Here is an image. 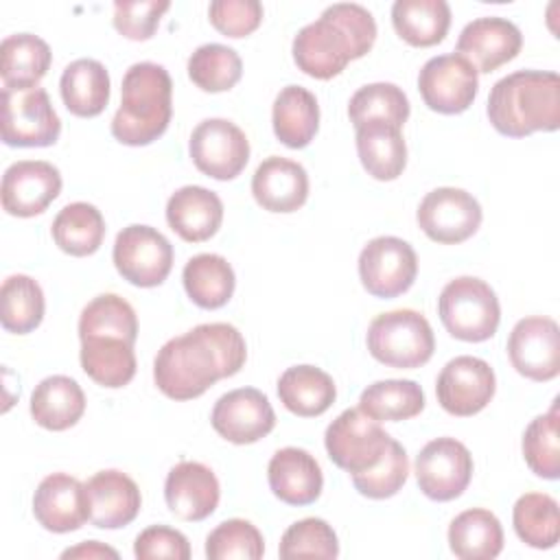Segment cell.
Here are the masks:
<instances>
[{
	"label": "cell",
	"instance_id": "cell-18",
	"mask_svg": "<svg viewBox=\"0 0 560 560\" xmlns=\"http://www.w3.org/2000/svg\"><path fill=\"white\" fill-rule=\"evenodd\" d=\"M61 192V173L44 160L13 162L2 175V208L11 217L42 214Z\"/></svg>",
	"mask_w": 560,
	"mask_h": 560
},
{
	"label": "cell",
	"instance_id": "cell-43",
	"mask_svg": "<svg viewBox=\"0 0 560 560\" xmlns=\"http://www.w3.org/2000/svg\"><path fill=\"white\" fill-rule=\"evenodd\" d=\"M243 61L223 44H203L188 59V77L203 92H225L238 83Z\"/></svg>",
	"mask_w": 560,
	"mask_h": 560
},
{
	"label": "cell",
	"instance_id": "cell-38",
	"mask_svg": "<svg viewBox=\"0 0 560 560\" xmlns=\"http://www.w3.org/2000/svg\"><path fill=\"white\" fill-rule=\"evenodd\" d=\"M44 291L31 276L15 273L0 289V322L2 328L15 335L35 330L44 319Z\"/></svg>",
	"mask_w": 560,
	"mask_h": 560
},
{
	"label": "cell",
	"instance_id": "cell-1",
	"mask_svg": "<svg viewBox=\"0 0 560 560\" xmlns=\"http://www.w3.org/2000/svg\"><path fill=\"white\" fill-rule=\"evenodd\" d=\"M247 359V346L236 326L199 324L168 339L155 354L153 381L173 400L201 396L217 381L234 376Z\"/></svg>",
	"mask_w": 560,
	"mask_h": 560
},
{
	"label": "cell",
	"instance_id": "cell-5",
	"mask_svg": "<svg viewBox=\"0 0 560 560\" xmlns=\"http://www.w3.org/2000/svg\"><path fill=\"white\" fill-rule=\"evenodd\" d=\"M365 341L378 363L400 370L424 365L435 350L431 324L413 308H396L376 315L368 326Z\"/></svg>",
	"mask_w": 560,
	"mask_h": 560
},
{
	"label": "cell",
	"instance_id": "cell-6",
	"mask_svg": "<svg viewBox=\"0 0 560 560\" xmlns=\"http://www.w3.org/2000/svg\"><path fill=\"white\" fill-rule=\"evenodd\" d=\"M438 313L448 335L470 343L490 339L501 319L497 293L475 276H459L446 282L438 298Z\"/></svg>",
	"mask_w": 560,
	"mask_h": 560
},
{
	"label": "cell",
	"instance_id": "cell-25",
	"mask_svg": "<svg viewBox=\"0 0 560 560\" xmlns=\"http://www.w3.org/2000/svg\"><path fill=\"white\" fill-rule=\"evenodd\" d=\"M166 221L179 238L201 243L219 232L223 203L217 192L203 186H182L166 201Z\"/></svg>",
	"mask_w": 560,
	"mask_h": 560
},
{
	"label": "cell",
	"instance_id": "cell-16",
	"mask_svg": "<svg viewBox=\"0 0 560 560\" xmlns=\"http://www.w3.org/2000/svg\"><path fill=\"white\" fill-rule=\"evenodd\" d=\"M497 378L490 368L479 357L462 354L451 359L435 383L438 402L451 416L468 418L479 413L494 396Z\"/></svg>",
	"mask_w": 560,
	"mask_h": 560
},
{
	"label": "cell",
	"instance_id": "cell-14",
	"mask_svg": "<svg viewBox=\"0 0 560 560\" xmlns=\"http://www.w3.org/2000/svg\"><path fill=\"white\" fill-rule=\"evenodd\" d=\"M472 455L455 438H435L416 457L420 490L433 501H453L470 483Z\"/></svg>",
	"mask_w": 560,
	"mask_h": 560
},
{
	"label": "cell",
	"instance_id": "cell-46",
	"mask_svg": "<svg viewBox=\"0 0 560 560\" xmlns=\"http://www.w3.org/2000/svg\"><path fill=\"white\" fill-rule=\"evenodd\" d=\"M409 477V457L400 442L392 438L389 448L385 451L383 459L363 472L352 475V486L359 494L368 499H389L394 497Z\"/></svg>",
	"mask_w": 560,
	"mask_h": 560
},
{
	"label": "cell",
	"instance_id": "cell-49",
	"mask_svg": "<svg viewBox=\"0 0 560 560\" xmlns=\"http://www.w3.org/2000/svg\"><path fill=\"white\" fill-rule=\"evenodd\" d=\"M133 556L138 560H158V558L188 560L190 545L182 532L166 525H151L138 534L133 542Z\"/></svg>",
	"mask_w": 560,
	"mask_h": 560
},
{
	"label": "cell",
	"instance_id": "cell-20",
	"mask_svg": "<svg viewBox=\"0 0 560 560\" xmlns=\"http://www.w3.org/2000/svg\"><path fill=\"white\" fill-rule=\"evenodd\" d=\"M33 514L48 532L66 534L79 529L90 521L85 483L66 472L44 477L33 494Z\"/></svg>",
	"mask_w": 560,
	"mask_h": 560
},
{
	"label": "cell",
	"instance_id": "cell-28",
	"mask_svg": "<svg viewBox=\"0 0 560 560\" xmlns=\"http://www.w3.org/2000/svg\"><path fill=\"white\" fill-rule=\"evenodd\" d=\"M81 368L103 387H125L136 376L133 343L114 335H94L81 339Z\"/></svg>",
	"mask_w": 560,
	"mask_h": 560
},
{
	"label": "cell",
	"instance_id": "cell-2",
	"mask_svg": "<svg viewBox=\"0 0 560 560\" xmlns=\"http://www.w3.org/2000/svg\"><path fill=\"white\" fill-rule=\"evenodd\" d=\"M376 39L374 15L354 2H337L293 37V61L313 79L337 77L352 59L368 55Z\"/></svg>",
	"mask_w": 560,
	"mask_h": 560
},
{
	"label": "cell",
	"instance_id": "cell-17",
	"mask_svg": "<svg viewBox=\"0 0 560 560\" xmlns=\"http://www.w3.org/2000/svg\"><path fill=\"white\" fill-rule=\"evenodd\" d=\"M210 422L223 440L232 444H254L271 433L276 413L260 389L238 387L214 402Z\"/></svg>",
	"mask_w": 560,
	"mask_h": 560
},
{
	"label": "cell",
	"instance_id": "cell-35",
	"mask_svg": "<svg viewBox=\"0 0 560 560\" xmlns=\"http://www.w3.org/2000/svg\"><path fill=\"white\" fill-rule=\"evenodd\" d=\"M182 282L188 298L201 308H221L230 302L236 278L232 265L219 254H197L182 271Z\"/></svg>",
	"mask_w": 560,
	"mask_h": 560
},
{
	"label": "cell",
	"instance_id": "cell-23",
	"mask_svg": "<svg viewBox=\"0 0 560 560\" xmlns=\"http://www.w3.org/2000/svg\"><path fill=\"white\" fill-rule=\"evenodd\" d=\"M271 492L287 505L315 503L324 488V475L317 459L298 446H284L273 453L267 466Z\"/></svg>",
	"mask_w": 560,
	"mask_h": 560
},
{
	"label": "cell",
	"instance_id": "cell-41",
	"mask_svg": "<svg viewBox=\"0 0 560 560\" xmlns=\"http://www.w3.org/2000/svg\"><path fill=\"white\" fill-rule=\"evenodd\" d=\"M94 335H114L136 343L138 317L133 306L116 293L96 295L79 315V339Z\"/></svg>",
	"mask_w": 560,
	"mask_h": 560
},
{
	"label": "cell",
	"instance_id": "cell-9",
	"mask_svg": "<svg viewBox=\"0 0 560 560\" xmlns=\"http://www.w3.org/2000/svg\"><path fill=\"white\" fill-rule=\"evenodd\" d=\"M114 267L136 287H158L173 267V245L151 225L133 223L122 228L114 241Z\"/></svg>",
	"mask_w": 560,
	"mask_h": 560
},
{
	"label": "cell",
	"instance_id": "cell-26",
	"mask_svg": "<svg viewBox=\"0 0 560 560\" xmlns=\"http://www.w3.org/2000/svg\"><path fill=\"white\" fill-rule=\"evenodd\" d=\"M357 129V153L361 166L378 182H392L407 166V144L400 127L385 120H368Z\"/></svg>",
	"mask_w": 560,
	"mask_h": 560
},
{
	"label": "cell",
	"instance_id": "cell-24",
	"mask_svg": "<svg viewBox=\"0 0 560 560\" xmlns=\"http://www.w3.org/2000/svg\"><path fill=\"white\" fill-rule=\"evenodd\" d=\"M252 195L262 210L295 212L308 197V175L302 164L269 155L252 177Z\"/></svg>",
	"mask_w": 560,
	"mask_h": 560
},
{
	"label": "cell",
	"instance_id": "cell-15",
	"mask_svg": "<svg viewBox=\"0 0 560 560\" xmlns=\"http://www.w3.org/2000/svg\"><path fill=\"white\" fill-rule=\"evenodd\" d=\"M512 368L529 381H551L560 372V328L551 317L518 319L508 337Z\"/></svg>",
	"mask_w": 560,
	"mask_h": 560
},
{
	"label": "cell",
	"instance_id": "cell-34",
	"mask_svg": "<svg viewBox=\"0 0 560 560\" xmlns=\"http://www.w3.org/2000/svg\"><path fill=\"white\" fill-rule=\"evenodd\" d=\"M392 24L409 46H435L451 26V7L446 0H396L392 4Z\"/></svg>",
	"mask_w": 560,
	"mask_h": 560
},
{
	"label": "cell",
	"instance_id": "cell-48",
	"mask_svg": "<svg viewBox=\"0 0 560 560\" xmlns=\"http://www.w3.org/2000/svg\"><path fill=\"white\" fill-rule=\"evenodd\" d=\"M210 24L225 37H245L262 22L258 0H214L208 7Z\"/></svg>",
	"mask_w": 560,
	"mask_h": 560
},
{
	"label": "cell",
	"instance_id": "cell-27",
	"mask_svg": "<svg viewBox=\"0 0 560 560\" xmlns=\"http://www.w3.org/2000/svg\"><path fill=\"white\" fill-rule=\"evenodd\" d=\"M85 411V394L81 385L63 374L39 381L31 394V416L48 431H66L74 427Z\"/></svg>",
	"mask_w": 560,
	"mask_h": 560
},
{
	"label": "cell",
	"instance_id": "cell-19",
	"mask_svg": "<svg viewBox=\"0 0 560 560\" xmlns=\"http://www.w3.org/2000/svg\"><path fill=\"white\" fill-rule=\"evenodd\" d=\"M523 46L518 26L505 18L486 15L468 22L459 37L455 52L468 59L477 72H492L512 61Z\"/></svg>",
	"mask_w": 560,
	"mask_h": 560
},
{
	"label": "cell",
	"instance_id": "cell-45",
	"mask_svg": "<svg viewBox=\"0 0 560 560\" xmlns=\"http://www.w3.org/2000/svg\"><path fill=\"white\" fill-rule=\"evenodd\" d=\"M280 558H337L339 540L324 518H302L293 523L280 540Z\"/></svg>",
	"mask_w": 560,
	"mask_h": 560
},
{
	"label": "cell",
	"instance_id": "cell-22",
	"mask_svg": "<svg viewBox=\"0 0 560 560\" xmlns=\"http://www.w3.org/2000/svg\"><path fill=\"white\" fill-rule=\"evenodd\" d=\"M88 510L94 527L118 529L129 525L142 505L136 481L120 470H98L85 481Z\"/></svg>",
	"mask_w": 560,
	"mask_h": 560
},
{
	"label": "cell",
	"instance_id": "cell-39",
	"mask_svg": "<svg viewBox=\"0 0 560 560\" xmlns=\"http://www.w3.org/2000/svg\"><path fill=\"white\" fill-rule=\"evenodd\" d=\"M516 536L534 549H551L560 536L558 501L545 492L521 494L512 510Z\"/></svg>",
	"mask_w": 560,
	"mask_h": 560
},
{
	"label": "cell",
	"instance_id": "cell-32",
	"mask_svg": "<svg viewBox=\"0 0 560 560\" xmlns=\"http://www.w3.org/2000/svg\"><path fill=\"white\" fill-rule=\"evenodd\" d=\"M63 105L81 118L98 116L109 103V74L96 59H74L59 79Z\"/></svg>",
	"mask_w": 560,
	"mask_h": 560
},
{
	"label": "cell",
	"instance_id": "cell-37",
	"mask_svg": "<svg viewBox=\"0 0 560 560\" xmlns=\"http://www.w3.org/2000/svg\"><path fill=\"white\" fill-rule=\"evenodd\" d=\"M359 409L374 420H409L424 409V392L409 378H385L361 392Z\"/></svg>",
	"mask_w": 560,
	"mask_h": 560
},
{
	"label": "cell",
	"instance_id": "cell-40",
	"mask_svg": "<svg viewBox=\"0 0 560 560\" xmlns=\"http://www.w3.org/2000/svg\"><path fill=\"white\" fill-rule=\"evenodd\" d=\"M409 109L411 107L407 94L396 83L387 81L368 83L359 88L348 103V116L354 127L368 120H385L396 127H402L409 118Z\"/></svg>",
	"mask_w": 560,
	"mask_h": 560
},
{
	"label": "cell",
	"instance_id": "cell-8",
	"mask_svg": "<svg viewBox=\"0 0 560 560\" xmlns=\"http://www.w3.org/2000/svg\"><path fill=\"white\" fill-rule=\"evenodd\" d=\"M2 142L9 147H50L61 133V120L44 88H2Z\"/></svg>",
	"mask_w": 560,
	"mask_h": 560
},
{
	"label": "cell",
	"instance_id": "cell-10",
	"mask_svg": "<svg viewBox=\"0 0 560 560\" xmlns=\"http://www.w3.org/2000/svg\"><path fill=\"white\" fill-rule=\"evenodd\" d=\"M418 276L413 247L398 236H376L359 254V278L374 298H396L409 291Z\"/></svg>",
	"mask_w": 560,
	"mask_h": 560
},
{
	"label": "cell",
	"instance_id": "cell-50",
	"mask_svg": "<svg viewBox=\"0 0 560 560\" xmlns=\"http://www.w3.org/2000/svg\"><path fill=\"white\" fill-rule=\"evenodd\" d=\"M61 558H118V551L98 540H85L77 547L66 549Z\"/></svg>",
	"mask_w": 560,
	"mask_h": 560
},
{
	"label": "cell",
	"instance_id": "cell-47",
	"mask_svg": "<svg viewBox=\"0 0 560 560\" xmlns=\"http://www.w3.org/2000/svg\"><path fill=\"white\" fill-rule=\"evenodd\" d=\"M168 7V0H118L114 2V26L127 39L144 42L153 37Z\"/></svg>",
	"mask_w": 560,
	"mask_h": 560
},
{
	"label": "cell",
	"instance_id": "cell-11",
	"mask_svg": "<svg viewBox=\"0 0 560 560\" xmlns=\"http://www.w3.org/2000/svg\"><path fill=\"white\" fill-rule=\"evenodd\" d=\"M188 153L203 175L228 182L247 166L249 140L232 120L206 118L192 129Z\"/></svg>",
	"mask_w": 560,
	"mask_h": 560
},
{
	"label": "cell",
	"instance_id": "cell-31",
	"mask_svg": "<svg viewBox=\"0 0 560 560\" xmlns=\"http://www.w3.org/2000/svg\"><path fill=\"white\" fill-rule=\"evenodd\" d=\"M52 61L50 46L31 33L7 35L0 46V77L4 88H37Z\"/></svg>",
	"mask_w": 560,
	"mask_h": 560
},
{
	"label": "cell",
	"instance_id": "cell-42",
	"mask_svg": "<svg viewBox=\"0 0 560 560\" xmlns=\"http://www.w3.org/2000/svg\"><path fill=\"white\" fill-rule=\"evenodd\" d=\"M560 416L558 400L542 416H536L523 433V457L529 470L542 479L560 477Z\"/></svg>",
	"mask_w": 560,
	"mask_h": 560
},
{
	"label": "cell",
	"instance_id": "cell-36",
	"mask_svg": "<svg viewBox=\"0 0 560 560\" xmlns=\"http://www.w3.org/2000/svg\"><path fill=\"white\" fill-rule=\"evenodd\" d=\"M50 232L61 252L81 258L101 247L105 238V219L96 206L74 201L57 212Z\"/></svg>",
	"mask_w": 560,
	"mask_h": 560
},
{
	"label": "cell",
	"instance_id": "cell-33",
	"mask_svg": "<svg viewBox=\"0 0 560 560\" xmlns=\"http://www.w3.org/2000/svg\"><path fill=\"white\" fill-rule=\"evenodd\" d=\"M448 547L462 560H492L503 549V527L490 510H464L448 525Z\"/></svg>",
	"mask_w": 560,
	"mask_h": 560
},
{
	"label": "cell",
	"instance_id": "cell-3",
	"mask_svg": "<svg viewBox=\"0 0 560 560\" xmlns=\"http://www.w3.org/2000/svg\"><path fill=\"white\" fill-rule=\"evenodd\" d=\"M488 118L508 138L560 127V77L549 70H516L499 79L488 96Z\"/></svg>",
	"mask_w": 560,
	"mask_h": 560
},
{
	"label": "cell",
	"instance_id": "cell-7",
	"mask_svg": "<svg viewBox=\"0 0 560 560\" xmlns=\"http://www.w3.org/2000/svg\"><path fill=\"white\" fill-rule=\"evenodd\" d=\"M389 442L392 435L378 420L365 416L361 409L341 411L324 433L328 457L350 475L374 468L389 448Z\"/></svg>",
	"mask_w": 560,
	"mask_h": 560
},
{
	"label": "cell",
	"instance_id": "cell-12",
	"mask_svg": "<svg viewBox=\"0 0 560 560\" xmlns=\"http://www.w3.org/2000/svg\"><path fill=\"white\" fill-rule=\"evenodd\" d=\"M418 90L429 109L438 114H462L477 96L479 72L457 52L438 55L420 68Z\"/></svg>",
	"mask_w": 560,
	"mask_h": 560
},
{
	"label": "cell",
	"instance_id": "cell-21",
	"mask_svg": "<svg viewBox=\"0 0 560 560\" xmlns=\"http://www.w3.org/2000/svg\"><path fill=\"white\" fill-rule=\"evenodd\" d=\"M219 479L201 462L175 464L164 481V499L168 510L182 521H203L219 505Z\"/></svg>",
	"mask_w": 560,
	"mask_h": 560
},
{
	"label": "cell",
	"instance_id": "cell-30",
	"mask_svg": "<svg viewBox=\"0 0 560 560\" xmlns=\"http://www.w3.org/2000/svg\"><path fill=\"white\" fill-rule=\"evenodd\" d=\"M273 133L289 149H304L319 129V105L313 92L302 85H287L278 92L271 112Z\"/></svg>",
	"mask_w": 560,
	"mask_h": 560
},
{
	"label": "cell",
	"instance_id": "cell-29",
	"mask_svg": "<svg viewBox=\"0 0 560 560\" xmlns=\"http://www.w3.org/2000/svg\"><path fill=\"white\" fill-rule=\"evenodd\" d=\"M280 402L300 418L322 416L337 398V387L330 374L315 365L287 368L278 378Z\"/></svg>",
	"mask_w": 560,
	"mask_h": 560
},
{
	"label": "cell",
	"instance_id": "cell-4",
	"mask_svg": "<svg viewBox=\"0 0 560 560\" xmlns=\"http://www.w3.org/2000/svg\"><path fill=\"white\" fill-rule=\"evenodd\" d=\"M173 81L164 66L153 61L133 63L120 85V107L112 118V136L129 147L158 140L173 114Z\"/></svg>",
	"mask_w": 560,
	"mask_h": 560
},
{
	"label": "cell",
	"instance_id": "cell-44",
	"mask_svg": "<svg viewBox=\"0 0 560 560\" xmlns=\"http://www.w3.org/2000/svg\"><path fill=\"white\" fill-rule=\"evenodd\" d=\"M262 553V534L245 518H228L219 523L206 538V556L210 560H258Z\"/></svg>",
	"mask_w": 560,
	"mask_h": 560
},
{
	"label": "cell",
	"instance_id": "cell-13",
	"mask_svg": "<svg viewBox=\"0 0 560 560\" xmlns=\"http://www.w3.org/2000/svg\"><path fill=\"white\" fill-rule=\"evenodd\" d=\"M420 230L435 243L457 245L470 238L483 219L479 201L453 186H442L424 195L416 212Z\"/></svg>",
	"mask_w": 560,
	"mask_h": 560
}]
</instances>
